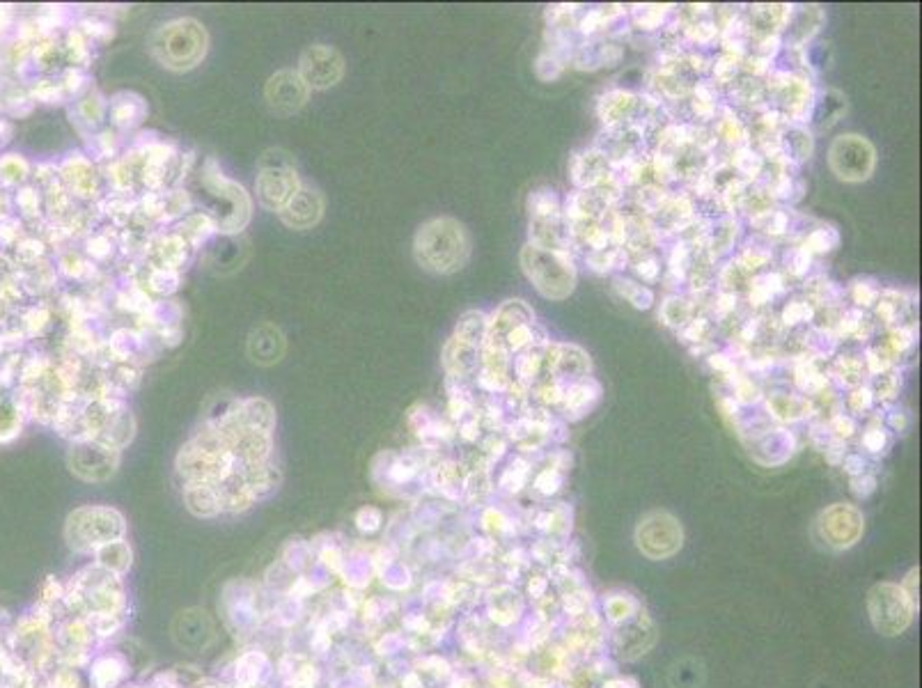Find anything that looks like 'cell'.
I'll return each instance as SVG.
<instances>
[{"instance_id": "cell-17", "label": "cell", "mask_w": 922, "mask_h": 688, "mask_svg": "<svg viewBox=\"0 0 922 688\" xmlns=\"http://www.w3.org/2000/svg\"><path fill=\"white\" fill-rule=\"evenodd\" d=\"M443 367L448 372V379L457 381H471L478 377L480 370V349L471 347V344L459 342L457 338H450L443 347Z\"/></svg>"}, {"instance_id": "cell-44", "label": "cell", "mask_w": 922, "mask_h": 688, "mask_svg": "<svg viewBox=\"0 0 922 688\" xmlns=\"http://www.w3.org/2000/svg\"><path fill=\"white\" fill-rule=\"evenodd\" d=\"M916 344H918V331L913 324L888 328L886 349L890 351V356H893L895 361L897 358H909L913 351H916Z\"/></svg>"}, {"instance_id": "cell-50", "label": "cell", "mask_w": 922, "mask_h": 688, "mask_svg": "<svg viewBox=\"0 0 922 688\" xmlns=\"http://www.w3.org/2000/svg\"><path fill=\"white\" fill-rule=\"evenodd\" d=\"M629 264H631V271L636 273V278L643 280V283H650V285L659 283L663 276V262L656 253L638 255L634 257V260H629Z\"/></svg>"}, {"instance_id": "cell-3", "label": "cell", "mask_w": 922, "mask_h": 688, "mask_svg": "<svg viewBox=\"0 0 922 688\" xmlns=\"http://www.w3.org/2000/svg\"><path fill=\"white\" fill-rule=\"evenodd\" d=\"M207 30L195 19H175L161 26L152 37V56L163 67L184 72L193 69L207 53Z\"/></svg>"}, {"instance_id": "cell-9", "label": "cell", "mask_w": 922, "mask_h": 688, "mask_svg": "<svg viewBox=\"0 0 922 688\" xmlns=\"http://www.w3.org/2000/svg\"><path fill=\"white\" fill-rule=\"evenodd\" d=\"M824 23H826V14L819 5L794 7L792 14H789L785 30L780 33L783 49L803 51L808 44H812V39L817 37Z\"/></svg>"}, {"instance_id": "cell-52", "label": "cell", "mask_w": 922, "mask_h": 688, "mask_svg": "<svg viewBox=\"0 0 922 688\" xmlns=\"http://www.w3.org/2000/svg\"><path fill=\"white\" fill-rule=\"evenodd\" d=\"M19 427V411L7 395H0V441L10 439V436L17 434Z\"/></svg>"}, {"instance_id": "cell-33", "label": "cell", "mask_w": 922, "mask_h": 688, "mask_svg": "<svg viewBox=\"0 0 922 688\" xmlns=\"http://www.w3.org/2000/svg\"><path fill=\"white\" fill-rule=\"evenodd\" d=\"M693 317H695V303L691 296L677 292V294H668L666 299H663L659 319L668 328L679 331V328H682L684 324H689Z\"/></svg>"}, {"instance_id": "cell-19", "label": "cell", "mask_w": 922, "mask_h": 688, "mask_svg": "<svg viewBox=\"0 0 922 688\" xmlns=\"http://www.w3.org/2000/svg\"><path fill=\"white\" fill-rule=\"evenodd\" d=\"M622 49L615 42L608 39H597V42H583L572 56V65L581 72H595L601 67H613L622 60Z\"/></svg>"}, {"instance_id": "cell-18", "label": "cell", "mask_w": 922, "mask_h": 688, "mask_svg": "<svg viewBox=\"0 0 922 688\" xmlns=\"http://www.w3.org/2000/svg\"><path fill=\"white\" fill-rule=\"evenodd\" d=\"M285 354V335L273 324H262L250 333L248 356L257 365H273Z\"/></svg>"}, {"instance_id": "cell-42", "label": "cell", "mask_w": 922, "mask_h": 688, "mask_svg": "<svg viewBox=\"0 0 922 688\" xmlns=\"http://www.w3.org/2000/svg\"><path fill=\"white\" fill-rule=\"evenodd\" d=\"M812 267H815V257H812L801 244H792L785 248L783 253V271L794 280H808Z\"/></svg>"}, {"instance_id": "cell-12", "label": "cell", "mask_w": 922, "mask_h": 688, "mask_svg": "<svg viewBox=\"0 0 922 688\" xmlns=\"http://www.w3.org/2000/svg\"><path fill=\"white\" fill-rule=\"evenodd\" d=\"M324 214V198L317 191L301 186L299 191L292 195V200L287 202L280 211L283 223L294 230H308L312 225L319 223V218Z\"/></svg>"}, {"instance_id": "cell-55", "label": "cell", "mask_w": 922, "mask_h": 688, "mask_svg": "<svg viewBox=\"0 0 922 688\" xmlns=\"http://www.w3.org/2000/svg\"><path fill=\"white\" fill-rule=\"evenodd\" d=\"M863 445L870 452H874V455H879V452L888 445L886 427L881 425V422H872V425L867 427L865 434H863Z\"/></svg>"}, {"instance_id": "cell-13", "label": "cell", "mask_w": 922, "mask_h": 688, "mask_svg": "<svg viewBox=\"0 0 922 688\" xmlns=\"http://www.w3.org/2000/svg\"><path fill=\"white\" fill-rule=\"evenodd\" d=\"M601 395H604V388H601V383L595 377L572 383V386L565 388L562 402L558 404L562 418L572 422L585 418L601 402Z\"/></svg>"}, {"instance_id": "cell-34", "label": "cell", "mask_w": 922, "mask_h": 688, "mask_svg": "<svg viewBox=\"0 0 922 688\" xmlns=\"http://www.w3.org/2000/svg\"><path fill=\"white\" fill-rule=\"evenodd\" d=\"M867 386H870L877 404L890 406V404H895L897 400H900V393H902V386H904V372L900 370V365H897V367H893V370H888L884 374H877V377H870V381H867Z\"/></svg>"}, {"instance_id": "cell-25", "label": "cell", "mask_w": 922, "mask_h": 688, "mask_svg": "<svg viewBox=\"0 0 922 688\" xmlns=\"http://www.w3.org/2000/svg\"><path fill=\"white\" fill-rule=\"evenodd\" d=\"M778 138L785 159L796 163V166H801L803 161L812 159V154H815V134L806 124H785Z\"/></svg>"}, {"instance_id": "cell-36", "label": "cell", "mask_w": 922, "mask_h": 688, "mask_svg": "<svg viewBox=\"0 0 922 688\" xmlns=\"http://www.w3.org/2000/svg\"><path fill=\"white\" fill-rule=\"evenodd\" d=\"M585 264L592 273L597 276H608L613 271H622L627 269L629 264V255L624 248H604V250H592V253H585Z\"/></svg>"}, {"instance_id": "cell-7", "label": "cell", "mask_w": 922, "mask_h": 688, "mask_svg": "<svg viewBox=\"0 0 922 688\" xmlns=\"http://www.w3.org/2000/svg\"><path fill=\"white\" fill-rule=\"evenodd\" d=\"M299 76L312 90L333 88V85H338L342 81V76H345V58H342L333 46H308L299 62Z\"/></svg>"}, {"instance_id": "cell-54", "label": "cell", "mask_w": 922, "mask_h": 688, "mask_svg": "<svg viewBox=\"0 0 922 688\" xmlns=\"http://www.w3.org/2000/svg\"><path fill=\"white\" fill-rule=\"evenodd\" d=\"M828 429H831V434L835 436V439L845 441L858 432V422L854 416H849V413H835Z\"/></svg>"}, {"instance_id": "cell-51", "label": "cell", "mask_w": 922, "mask_h": 688, "mask_svg": "<svg viewBox=\"0 0 922 688\" xmlns=\"http://www.w3.org/2000/svg\"><path fill=\"white\" fill-rule=\"evenodd\" d=\"M842 404H845L849 409V416L856 418V416H867V413L874 411V406H877V400H874L870 386L863 383V386L847 390V397L842 400Z\"/></svg>"}, {"instance_id": "cell-45", "label": "cell", "mask_w": 922, "mask_h": 688, "mask_svg": "<svg viewBox=\"0 0 922 688\" xmlns=\"http://www.w3.org/2000/svg\"><path fill=\"white\" fill-rule=\"evenodd\" d=\"M748 280L750 276L748 273L739 267L737 262L732 260H725V264L721 269L716 271V285H718V292H728V294H741V292H746V287H748Z\"/></svg>"}, {"instance_id": "cell-6", "label": "cell", "mask_w": 922, "mask_h": 688, "mask_svg": "<svg viewBox=\"0 0 922 688\" xmlns=\"http://www.w3.org/2000/svg\"><path fill=\"white\" fill-rule=\"evenodd\" d=\"M544 374L546 379H553L562 386H572L592 374V361L588 351L578 344L551 342L544 351Z\"/></svg>"}, {"instance_id": "cell-2", "label": "cell", "mask_w": 922, "mask_h": 688, "mask_svg": "<svg viewBox=\"0 0 922 688\" xmlns=\"http://www.w3.org/2000/svg\"><path fill=\"white\" fill-rule=\"evenodd\" d=\"M519 262L526 278L544 299L565 301L574 294L578 280L574 255L551 253L526 244L521 248Z\"/></svg>"}, {"instance_id": "cell-46", "label": "cell", "mask_w": 922, "mask_h": 688, "mask_svg": "<svg viewBox=\"0 0 922 688\" xmlns=\"http://www.w3.org/2000/svg\"><path fill=\"white\" fill-rule=\"evenodd\" d=\"M684 39L693 46H711L721 35L718 23L714 19H693L682 23Z\"/></svg>"}, {"instance_id": "cell-39", "label": "cell", "mask_w": 922, "mask_h": 688, "mask_svg": "<svg viewBox=\"0 0 922 688\" xmlns=\"http://www.w3.org/2000/svg\"><path fill=\"white\" fill-rule=\"evenodd\" d=\"M528 214L530 221H542V218L562 216V200L551 186H542L528 195Z\"/></svg>"}, {"instance_id": "cell-58", "label": "cell", "mask_w": 922, "mask_h": 688, "mask_svg": "<svg viewBox=\"0 0 922 688\" xmlns=\"http://www.w3.org/2000/svg\"><path fill=\"white\" fill-rule=\"evenodd\" d=\"M26 172V161L19 159V156H7V159L0 161V175H5V179H10V182H17Z\"/></svg>"}, {"instance_id": "cell-30", "label": "cell", "mask_w": 922, "mask_h": 688, "mask_svg": "<svg viewBox=\"0 0 922 688\" xmlns=\"http://www.w3.org/2000/svg\"><path fill=\"white\" fill-rule=\"evenodd\" d=\"M675 12V7L670 5H634L631 7L629 21L631 26L643 30V33H656V30L668 28Z\"/></svg>"}, {"instance_id": "cell-38", "label": "cell", "mask_w": 922, "mask_h": 688, "mask_svg": "<svg viewBox=\"0 0 922 688\" xmlns=\"http://www.w3.org/2000/svg\"><path fill=\"white\" fill-rule=\"evenodd\" d=\"M764 168H767V161H764V156L757 152L753 145L737 147V150L732 152V170L737 172L739 179H746V182H757Z\"/></svg>"}, {"instance_id": "cell-22", "label": "cell", "mask_w": 922, "mask_h": 688, "mask_svg": "<svg viewBox=\"0 0 922 688\" xmlns=\"http://www.w3.org/2000/svg\"><path fill=\"white\" fill-rule=\"evenodd\" d=\"M737 237H739V221L734 216H721L716 221L709 223L707 230V253L711 260H730V255L737 248Z\"/></svg>"}, {"instance_id": "cell-48", "label": "cell", "mask_w": 922, "mask_h": 688, "mask_svg": "<svg viewBox=\"0 0 922 688\" xmlns=\"http://www.w3.org/2000/svg\"><path fill=\"white\" fill-rule=\"evenodd\" d=\"M861 358L865 363L867 377H877V374H884L888 370H893V367H897L895 358L890 356V351L886 349V344L884 347H881V344H870V347H865Z\"/></svg>"}, {"instance_id": "cell-20", "label": "cell", "mask_w": 922, "mask_h": 688, "mask_svg": "<svg viewBox=\"0 0 922 688\" xmlns=\"http://www.w3.org/2000/svg\"><path fill=\"white\" fill-rule=\"evenodd\" d=\"M533 322H535V312L526 301H521V299L505 301L503 306L494 312V317H489L487 340L503 342V338L512 331V328H517L521 324H533Z\"/></svg>"}, {"instance_id": "cell-26", "label": "cell", "mask_w": 922, "mask_h": 688, "mask_svg": "<svg viewBox=\"0 0 922 688\" xmlns=\"http://www.w3.org/2000/svg\"><path fill=\"white\" fill-rule=\"evenodd\" d=\"M845 113H847L845 95L833 88H826L822 92H817L815 108H812L808 124H812V129L815 131H828L840 122V117Z\"/></svg>"}, {"instance_id": "cell-49", "label": "cell", "mask_w": 922, "mask_h": 688, "mask_svg": "<svg viewBox=\"0 0 922 688\" xmlns=\"http://www.w3.org/2000/svg\"><path fill=\"white\" fill-rule=\"evenodd\" d=\"M741 62H744V60L734 58V56H730V53H718L716 58H711L709 72H711V76H714L716 83L732 85L741 74Z\"/></svg>"}, {"instance_id": "cell-41", "label": "cell", "mask_w": 922, "mask_h": 688, "mask_svg": "<svg viewBox=\"0 0 922 688\" xmlns=\"http://www.w3.org/2000/svg\"><path fill=\"white\" fill-rule=\"evenodd\" d=\"M845 294H847V299L854 303V308L865 312V310H872L874 303L879 301L881 285L870 276H858L851 280L849 287L845 289Z\"/></svg>"}, {"instance_id": "cell-10", "label": "cell", "mask_w": 922, "mask_h": 688, "mask_svg": "<svg viewBox=\"0 0 922 688\" xmlns=\"http://www.w3.org/2000/svg\"><path fill=\"white\" fill-rule=\"evenodd\" d=\"M530 246L551 250V253L574 255V239H572V225L565 221V216L556 218H542V221H530L528 232Z\"/></svg>"}, {"instance_id": "cell-29", "label": "cell", "mask_w": 922, "mask_h": 688, "mask_svg": "<svg viewBox=\"0 0 922 688\" xmlns=\"http://www.w3.org/2000/svg\"><path fill=\"white\" fill-rule=\"evenodd\" d=\"M748 223L762 239H783L789 232V223H792V209L771 207L764 214L748 218Z\"/></svg>"}, {"instance_id": "cell-43", "label": "cell", "mask_w": 922, "mask_h": 688, "mask_svg": "<svg viewBox=\"0 0 922 688\" xmlns=\"http://www.w3.org/2000/svg\"><path fill=\"white\" fill-rule=\"evenodd\" d=\"M812 319H815V308L806 299L787 301L780 310V326L789 328V331H803L812 324Z\"/></svg>"}, {"instance_id": "cell-32", "label": "cell", "mask_w": 922, "mask_h": 688, "mask_svg": "<svg viewBox=\"0 0 922 688\" xmlns=\"http://www.w3.org/2000/svg\"><path fill=\"white\" fill-rule=\"evenodd\" d=\"M487 335H489V317L480 310H468L459 317V322L455 326V335H452V338L471 344V347L482 349V344L487 342Z\"/></svg>"}, {"instance_id": "cell-37", "label": "cell", "mask_w": 922, "mask_h": 688, "mask_svg": "<svg viewBox=\"0 0 922 688\" xmlns=\"http://www.w3.org/2000/svg\"><path fill=\"white\" fill-rule=\"evenodd\" d=\"M613 289L622 296L624 301L631 303V306H634L636 310H650L654 306V301H656V296H654V292L650 287L643 285V283H638V280H631L627 276H622V273H617V276H613Z\"/></svg>"}, {"instance_id": "cell-21", "label": "cell", "mask_w": 922, "mask_h": 688, "mask_svg": "<svg viewBox=\"0 0 922 688\" xmlns=\"http://www.w3.org/2000/svg\"><path fill=\"white\" fill-rule=\"evenodd\" d=\"M826 374H828V381H831V386L838 390V393L840 390H851V388H858V386H863V383H867L865 363H863V358L856 354H835L831 361H828Z\"/></svg>"}, {"instance_id": "cell-14", "label": "cell", "mask_w": 922, "mask_h": 688, "mask_svg": "<svg viewBox=\"0 0 922 688\" xmlns=\"http://www.w3.org/2000/svg\"><path fill=\"white\" fill-rule=\"evenodd\" d=\"M916 308V292L906 289H881L879 301L874 303V319L886 328L909 324V317Z\"/></svg>"}, {"instance_id": "cell-60", "label": "cell", "mask_w": 922, "mask_h": 688, "mask_svg": "<svg viewBox=\"0 0 922 688\" xmlns=\"http://www.w3.org/2000/svg\"><path fill=\"white\" fill-rule=\"evenodd\" d=\"M558 484H560V475L556 471H544L537 480V487L544 491H556Z\"/></svg>"}, {"instance_id": "cell-28", "label": "cell", "mask_w": 922, "mask_h": 688, "mask_svg": "<svg viewBox=\"0 0 922 688\" xmlns=\"http://www.w3.org/2000/svg\"><path fill=\"white\" fill-rule=\"evenodd\" d=\"M734 262L744 269L748 276H755V273H762L769 267L773 260V246L769 244V239L755 237L748 239L744 246L739 248V253L732 257Z\"/></svg>"}, {"instance_id": "cell-23", "label": "cell", "mask_w": 922, "mask_h": 688, "mask_svg": "<svg viewBox=\"0 0 922 688\" xmlns=\"http://www.w3.org/2000/svg\"><path fill=\"white\" fill-rule=\"evenodd\" d=\"M819 363H822V361H815V358H810L806 354L794 356V361H792V383H794L796 393L803 395V397H808V395L815 397V395L822 393V390H826L828 386H831L826 370H822Z\"/></svg>"}, {"instance_id": "cell-1", "label": "cell", "mask_w": 922, "mask_h": 688, "mask_svg": "<svg viewBox=\"0 0 922 688\" xmlns=\"http://www.w3.org/2000/svg\"><path fill=\"white\" fill-rule=\"evenodd\" d=\"M413 253L425 271L448 276L466 267L471 257V237L457 218H432L418 228Z\"/></svg>"}, {"instance_id": "cell-8", "label": "cell", "mask_w": 922, "mask_h": 688, "mask_svg": "<svg viewBox=\"0 0 922 688\" xmlns=\"http://www.w3.org/2000/svg\"><path fill=\"white\" fill-rule=\"evenodd\" d=\"M310 97V88L303 83V78L294 69H280L269 78L264 88V99L269 108L280 117H289L299 113Z\"/></svg>"}, {"instance_id": "cell-11", "label": "cell", "mask_w": 922, "mask_h": 688, "mask_svg": "<svg viewBox=\"0 0 922 688\" xmlns=\"http://www.w3.org/2000/svg\"><path fill=\"white\" fill-rule=\"evenodd\" d=\"M569 175H572L578 191L595 189V186L611 179L613 166L597 147H590V150L572 154V159H569Z\"/></svg>"}, {"instance_id": "cell-31", "label": "cell", "mask_w": 922, "mask_h": 688, "mask_svg": "<svg viewBox=\"0 0 922 688\" xmlns=\"http://www.w3.org/2000/svg\"><path fill=\"white\" fill-rule=\"evenodd\" d=\"M714 333H716V326L709 317L695 315L689 324H684L682 328H679L677 338L679 342H684L686 347L691 349V354H702L705 349L714 347V344H711V340H714Z\"/></svg>"}, {"instance_id": "cell-35", "label": "cell", "mask_w": 922, "mask_h": 688, "mask_svg": "<svg viewBox=\"0 0 922 688\" xmlns=\"http://www.w3.org/2000/svg\"><path fill=\"white\" fill-rule=\"evenodd\" d=\"M801 246L806 248L812 257L828 255L840 246V232L831 223H815L812 230L806 234V239L801 241Z\"/></svg>"}, {"instance_id": "cell-53", "label": "cell", "mask_w": 922, "mask_h": 688, "mask_svg": "<svg viewBox=\"0 0 922 688\" xmlns=\"http://www.w3.org/2000/svg\"><path fill=\"white\" fill-rule=\"evenodd\" d=\"M562 72H565V62H560L556 56H551V53L544 51L542 56L535 60V76L539 78V81L551 83V81H556V78H560Z\"/></svg>"}, {"instance_id": "cell-59", "label": "cell", "mask_w": 922, "mask_h": 688, "mask_svg": "<svg viewBox=\"0 0 922 688\" xmlns=\"http://www.w3.org/2000/svg\"><path fill=\"white\" fill-rule=\"evenodd\" d=\"M909 422H911L909 411H904V409H890L888 411L886 425L890 429H895V432H906V429H909Z\"/></svg>"}, {"instance_id": "cell-16", "label": "cell", "mask_w": 922, "mask_h": 688, "mask_svg": "<svg viewBox=\"0 0 922 688\" xmlns=\"http://www.w3.org/2000/svg\"><path fill=\"white\" fill-rule=\"evenodd\" d=\"M638 539H640V549L650 551V546L656 544V539H661V555H666L670 551H675V546L682 539V530H679L677 521L673 516L666 512H654L647 516L645 521H640L638 528Z\"/></svg>"}, {"instance_id": "cell-57", "label": "cell", "mask_w": 922, "mask_h": 688, "mask_svg": "<svg viewBox=\"0 0 922 688\" xmlns=\"http://www.w3.org/2000/svg\"><path fill=\"white\" fill-rule=\"evenodd\" d=\"M739 308V296L737 294H728V292H718L714 296V306H711V315L716 319H728Z\"/></svg>"}, {"instance_id": "cell-24", "label": "cell", "mask_w": 922, "mask_h": 688, "mask_svg": "<svg viewBox=\"0 0 922 688\" xmlns=\"http://www.w3.org/2000/svg\"><path fill=\"white\" fill-rule=\"evenodd\" d=\"M787 292V278L780 271H762L750 276L746 299L750 308H767Z\"/></svg>"}, {"instance_id": "cell-15", "label": "cell", "mask_w": 922, "mask_h": 688, "mask_svg": "<svg viewBox=\"0 0 922 688\" xmlns=\"http://www.w3.org/2000/svg\"><path fill=\"white\" fill-rule=\"evenodd\" d=\"M762 402L769 418H776L780 422H799L815 416L812 400L799 395L796 390H771V393H764Z\"/></svg>"}, {"instance_id": "cell-5", "label": "cell", "mask_w": 922, "mask_h": 688, "mask_svg": "<svg viewBox=\"0 0 922 688\" xmlns=\"http://www.w3.org/2000/svg\"><path fill=\"white\" fill-rule=\"evenodd\" d=\"M257 198L262 207L271 211H283V207L292 200V195L301 189L299 177H296L294 163L283 152H269L262 159V172L257 177Z\"/></svg>"}, {"instance_id": "cell-47", "label": "cell", "mask_w": 922, "mask_h": 688, "mask_svg": "<svg viewBox=\"0 0 922 688\" xmlns=\"http://www.w3.org/2000/svg\"><path fill=\"white\" fill-rule=\"evenodd\" d=\"M668 198H670V193L666 186L647 184V186H638L636 205H638V211H645V214L656 216L663 209V205H666Z\"/></svg>"}, {"instance_id": "cell-56", "label": "cell", "mask_w": 922, "mask_h": 688, "mask_svg": "<svg viewBox=\"0 0 922 688\" xmlns=\"http://www.w3.org/2000/svg\"><path fill=\"white\" fill-rule=\"evenodd\" d=\"M707 365L714 372L721 374V379L730 377V374H734V372H739L737 361H734L728 351H711V354L707 356Z\"/></svg>"}, {"instance_id": "cell-27", "label": "cell", "mask_w": 922, "mask_h": 688, "mask_svg": "<svg viewBox=\"0 0 922 688\" xmlns=\"http://www.w3.org/2000/svg\"><path fill=\"white\" fill-rule=\"evenodd\" d=\"M803 294H806V301L815 310L842 308V303L847 299L845 287L833 283V280L826 276H810L806 283H803Z\"/></svg>"}, {"instance_id": "cell-4", "label": "cell", "mask_w": 922, "mask_h": 688, "mask_svg": "<svg viewBox=\"0 0 922 688\" xmlns=\"http://www.w3.org/2000/svg\"><path fill=\"white\" fill-rule=\"evenodd\" d=\"M828 166L840 182H867L877 168V150L858 134H842L828 147Z\"/></svg>"}, {"instance_id": "cell-40", "label": "cell", "mask_w": 922, "mask_h": 688, "mask_svg": "<svg viewBox=\"0 0 922 688\" xmlns=\"http://www.w3.org/2000/svg\"><path fill=\"white\" fill-rule=\"evenodd\" d=\"M714 131H716V138L723 140L725 145L732 147V150H737V147H744V145H750L748 127L739 120L737 115L730 111V108H725L723 115H721V120H718V127Z\"/></svg>"}]
</instances>
